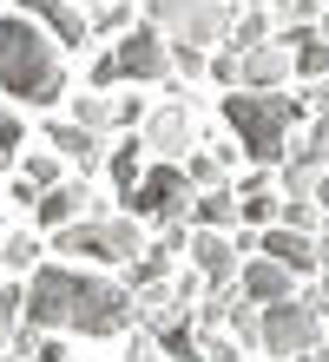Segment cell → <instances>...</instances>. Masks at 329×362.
<instances>
[{"label": "cell", "mask_w": 329, "mask_h": 362, "mask_svg": "<svg viewBox=\"0 0 329 362\" xmlns=\"http://www.w3.org/2000/svg\"><path fill=\"white\" fill-rule=\"evenodd\" d=\"M20 145H27V125H20L7 105H0V165H13V152H20Z\"/></svg>", "instance_id": "4dcf8cb0"}, {"label": "cell", "mask_w": 329, "mask_h": 362, "mask_svg": "<svg viewBox=\"0 0 329 362\" xmlns=\"http://www.w3.org/2000/svg\"><path fill=\"white\" fill-rule=\"evenodd\" d=\"M237 224H250V230L283 224V198H277L270 185H263V191H237Z\"/></svg>", "instance_id": "44dd1931"}, {"label": "cell", "mask_w": 329, "mask_h": 362, "mask_svg": "<svg viewBox=\"0 0 329 362\" xmlns=\"http://www.w3.org/2000/svg\"><path fill=\"white\" fill-rule=\"evenodd\" d=\"M191 178H185V165H171V158H158V165H145V178L125 191V218H158L165 230H185L191 224Z\"/></svg>", "instance_id": "8992f818"}, {"label": "cell", "mask_w": 329, "mask_h": 362, "mask_svg": "<svg viewBox=\"0 0 329 362\" xmlns=\"http://www.w3.org/2000/svg\"><path fill=\"white\" fill-rule=\"evenodd\" d=\"M0 93L13 105H59L66 99V59L47 27H33L27 13H0Z\"/></svg>", "instance_id": "7a4b0ae2"}, {"label": "cell", "mask_w": 329, "mask_h": 362, "mask_svg": "<svg viewBox=\"0 0 329 362\" xmlns=\"http://www.w3.org/2000/svg\"><path fill=\"white\" fill-rule=\"evenodd\" d=\"M211 79L237 93V53H231V47H217V53H211Z\"/></svg>", "instance_id": "e575fe53"}, {"label": "cell", "mask_w": 329, "mask_h": 362, "mask_svg": "<svg viewBox=\"0 0 329 362\" xmlns=\"http://www.w3.org/2000/svg\"><path fill=\"white\" fill-rule=\"evenodd\" d=\"M145 152H158V158H171V165H185L191 152H197V125H191V105H158V112L145 119Z\"/></svg>", "instance_id": "30bf717a"}, {"label": "cell", "mask_w": 329, "mask_h": 362, "mask_svg": "<svg viewBox=\"0 0 329 362\" xmlns=\"http://www.w3.org/2000/svg\"><path fill=\"white\" fill-rule=\"evenodd\" d=\"M224 336H231L237 349H263V310L250 303L244 290H237V296H231V310H224Z\"/></svg>", "instance_id": "d6986e66"}, {"label": "cell", "mask_w": 329, "mask_h": 362, "mask_svg": "<svg viewBox=\"0 0 329 362\" xmlns=\"http://www.w3.org/2000/svg\"><path fill=\"white\" fill-rule=\"evenodd\" d=\"M316 296L329 303V257H323V270H316Z\"/></svg>", "instance_id": "ab89813d"}, {"label": "cell", "mask_w": 329, "mask_h": 362, "mask_svg": "<svg viewBox=\"0 0 329 362\" xmlns=\"http://www.w3.org/2000/svg\"><path fill=\"white\" fill-rule=\"evenodd\" d=\"M105 172H112L119 198H125V191L145 178V139H125V145H112V152H105Z\"/></svg>", "instance_id": "7402d4cb"}, {"label": "cell", "mask_w": 329, "mask_h": 362, "mask_svg": "<svg viewBox=\"0 0 329 362\" xmlns=\"http://www.w3.org/2000/svg\"><path fill=\"white\" fill-rule=\"evenodd\" d=\"M204 362H244V349H237L231 336H217V329H211V336H204Z\"/></svg>", "instance_id": "d590c367"}, {"label": "cell", "mask_w": 329, "mask_h": 362, "mask_svg": "<svg viewBox=\"0 0 329 362\" xmlns=\"http://www.w3.org/2000/svg\"><path fill=\"white\" fill-rule=\"evenodd\" d=\"M217 112H224V125L237 132V152H244L257 172H270V165L290 158L296 145V125H303V105L283 99V93H224L217 99Z\"/></svg>", "instance_id": "3957f363"}, {"label": "cell", "mask_w": 329, "mask_h": 362, "mask_svg": "<svg viewBox=\"0 0 329 362\" xmlns=\"http://www.w3.org/2000/svg\"><path fill=\"white\" fill-rule=\"evenodd\" d=\"M151 343H158V356H171V362H204V336H197V316H178V323H165Z\"/></svg>", "instance_id": "ffe728a7"}, {"label": "cell", "mask_w": 329, "mask_h": 362, "mask_svg": "<svg viewBox=\"0 0 329 362\" xmlns=\"http://www.w3.org/2000/svg\"><path fill=\"white\" fill-rule=\"evenodd\" d=\"M13 13H27L33 27H47L66 53H86V33H93V20H86L73 0H13Z\"/></svg>", "instance_id": "7c38bea8"}, {"label": "cell", "mask_w": 329, "mask_h": 362, "mask_svg": "<svg viewBox=\"0 0 329 362\" xmlns=\"http://www.w3.org/2000/svg\"><path fill=\"white\" fill-rule=\"evenodd\" d=\"M237 224V191L217 185V191H197L191 198V230H231Z\"/></svg>", "instance_id": "e0dca14e"}, {"label": "cell", "mask_w": 329, "mask_h": 362, "mask_svg": "<svg viewBox=\"0 0 329 362\" xmlns=\"http://www.w3.org/2000/svg\"><path fill=\"white\" fill-rule=\"evenodd\" d=\"M0 362H20V356H0Z\"/></svg>", "instance_id": "7bdbcfd3"}, {"label": "cell", "mask_w": 329, "mask_h": 362, "mask_svg": "<svg viewBox=\"0 0 329 362\" xmlns=\"http://www.w3.org/2000/svg\"><path fill=\"white\" fill-rule=\"evenodd\" d=\"M237 290H244L257 310H270V303H290V296H296V276L283 264H270V257H250L244 270H237Z\"/></svg>", "instance_id": "9a60e30c"}, {"label": "cell", "mask_w": 329, "mask_h": 362, "mask_svg": "<svg viewBox=\"0 0 329 362\" xmlns=\"http://www.w3.org/2000/svg\"><path fill=\"white\" fill-rule=\"evenodd\" d=\"M151 27H158L171 47H211V40L231 33V7L224 0H145Z\"/></svg>", "instance_id": "52a82bcc"}, {"label": "cell", "mask_w": 329, "mask_h": 362, "mask_svg": "<svg viewBox=\"0 0 329 362\" xmlns=\"http://www.w3.org/2000/svg\"><path fill=\"white\" fill-rule=\"evenodd\" d=\"M290 73H296V53L283 47V40H263V47H250L244 59H237V86L244 93H277Z\"/></svg>", "instance_id": "4fadbf2b"}, {"label": "cell", "mask_w": 329, "mask_h": 362, "mask_svg": "<svg viewBox=\"0 0 329 362\" xmlns=\"http://www.w3.org/2000/svg\"><path fill=\"white\" fill-rule=\"evenodd\" d=\"M257 257H270V264H283L290 276H316L323 270V238H310V230H290V224H270L263 230V244H257Z\"/></svg>", "instance_id": "8fae6325"}, {"label": "cell", "mask_w": 329, "mask_h": 362, "mask_svg": "<svg viewBox=\"0 0 329 362\" xmlns=\"http://www.w3.org/2000/svg\"><path fill=\"white\" fill-rule=\"evenodd\" d=\"M204 73H211L204 47H171V79H204Z\"/></svg>", "instance_id": "f546056e"}, {"label": "cell", "mask_w": 329, "mask_h": 362, "mask_svg": "<svg viewBox=\"0 0 329 362\" xmlns=\"http://www.w3.org/2000/svg\"><path fill=\"white\" fill-rule=\"evenodd\" d=\"M73 7H93V0H73Z\"/></svg>", "instance_id": "b9f144b4"}, {"label": "cell", "mask_w": 329, "mask_h": 362, "mask_svg": "<svg viewBox=\"0 0 329 362\" xmlns=\"http://www.w3.org/2000/svg\"><path fill=\"white\" fill-rule=\"evenodd\" d=\"M283 224H290V230H310V238H323V204H316V198H283Z\"/></svg>", "instance_id": "83f0119b"}, {"label": "cell", "mask_w": 329, "mask_h": 362, "mask_svg": "<svg viewBox=\"0 0 329 362\" xmlns=\"http://www.w3.org/2000/svg\"><path fill=\"white\" fill-rule=\"evenodd\" d=\"M139 20H132V0H112V7H99L93 13V33H105V40H125Z\"/></svg>", "instance_id": "f1b7e54d"}, {"label": "cell", "mask_w": 329, "mask_h": 362, "mask_svg": "<svg viewBox=\"0 0 329 362\" xmlns=\"http://www.w3.org/2000/svg\"><path fill=\"white\" fill-rule=\"evenodd\" d=\"M73 125H86V132H105L112 125V93H73Z\"/></svg>", "instance_id": "cb8c5ba5"}, {"label": "cell", "mask_w": 329, "mask_h": 362, "mask_svg": "<svg viewBox=\"0 0 329 362\" xmlns=\"http://www.w3.org/2000/svg\"><path fill=\"white\" fill-rule=\"evenodd\" d=\"M323 7H329V0H277V13L290 20V27H310V20H323Z\"/></svg>", "instance_id": "1f68e13d"}, {"label": "cell", "mask_w": 329, "mask_h": 362, "mask_svg": "<svg viewBox=\"0 0 329 362\" xmlns=\"http://www.w3.org/2000/svg\"><path fill=\"white\" fill-rule=\"evenodd\" d=\"M323 296L316 290H296L290 303H270L263 310V356L270 362H310L323 356Z\"/></svg>", "instance_id": "277c9868"}, {"label": "cell", "mask_w": 329, "mask_h": 362, "mask_svg": "<svg viewBox=\"0 0 329 362\" xmlns=\"http://www.w3.org/2000/svg\"><path fill=\"white\" fill-rule=\"evenodd\" d=\"M112 125H125V132H132V125H145V99H139V93L112 99Z\"/></svg>", "instance_id": "d6a6232c"}, {"label": "cell", "mask_w": 329, "mask_h": 362, "mask_svg": "<svg viewBox=\"0 0 329 362\" xmlns=\"http://www.w3.org/2000/svg\"><path fill=\"white\" fill-rule=\"evenodd\" d=\"M283 47L296 53V73L303 79H329V40L316 27H290V33H283Z\"/></svg>", "instance_id": "ac0fdd59"}, {"label": "cell", "mask_w": 329, "mask_h": 362, "mask_svg": "<svg viewBox=\"0 0 329 362\" xmlns=\"http://www.w3.org/2000/svg\"><path fill=\"white\" fill-rule=\"evenodd\" d=\"M310 112H316V119H329V79H316V93H310Z\"/></svg>", "instance_id": "f35d334b"}, {"label": "cell", "mask_w": 329, "mask_h": 362, "mask_svg": "<svg viewBox=\"0 0 329 362\" xmlns=\"http://www.w3.org/2000/svg\"><path fill=\"white\" fill-rule=\"evenodd\" d=\"M310 362H316V356H310Z\"/></svg>", "instance_id": "ee69618b"}, {"label": "cell", "mask_w": 329, "mask_h": 362, "mask_svg": "<svg viewBox=\"0 0 329 362\" xmlns=\"http://www.w3.org/2000/svg\"><path fill=\"white\" fill-rule=\"evenodd\" d=\"M0 257H7L13 270H40V264H47V244L20 224V230H7V238H0Z\"/></svg>", "instance_id": "603a6c76"}, {"label": "cell", "mask_w": 329, "mask_h": 362, "mask_svg": "<svg viewBox=\"0 0 329 362\" xmlns=\"http://www.w3.org/2000/svg\"><path fill=\"white\" fill-rule=\"evenodd\" d=\"M303 145H310V152H323V158H329V119H316L310 132H303Z\"/></svg>", "instance_id": "74e56055"}, {"label": "cell", "mask_w": 329, "mask_h": 362, "mask_svg": "<svg viewBox=\"0 0 329 362\" xmlns=\"http://www.w3.org/2000/svg\"><path fill=\"white\" fill-rule=\"evenodd\" d=\"M112 59H119V79H132V86H165L171 79V40L158 27H132L112 47Z\"/></svg>", "instance_id": "ba28073f"}, {"label": "cell", "mask_w": 329, "mask_h": 362, "mask_svg": "<svg viewBox=\"0 0 329 362\" xmlns=\"http://www.w3.org/2000/svg\"><path fill=\"white\" fill-rule=\"evenodd\" d=\"M316 204H323V218H329V172H323V185H316Z\"/></svg>", "instance_id": "60d3db41"}, {"label": "cell", "mask_w": 329, "mask_h": 362, "mask_svg": "<svg viewBox=\"0 0 329 362\" xmlns=\"http://www.w3.org/2000/svg\"><path fill=\"white\" fill-rule=\"evenodd\" d=\"M132 290L112 284L99 270H79V264H40L33 284H27V329L33 336H59V329H79V336H119L132 329Z\"/></svg>", "instance_id": "6da1fadb"}, {"label": "cell", "mask_w": 329, "mask_h": 362, "mask_svg": "<svg viewBox=\"0 0 329 362\" xmlns=\"http://www.w3.org/2000/svg\"><path fill=\"white\" fill-rule=\"evenodd\" d=\"M47 145H53L59 158H73V165H79V178L93 172V165H105V145H99V132H86V125H73V119L47 125Z\"/></svg>", "instance_id": "2e32d148"}, {"label": "cell", "mask_w": 329, "mask_h": 362, "mask_svg": "<svg viewBox=\"0 0 329 362\" xmlns=\"http://www.w3.org/2000/svg\"><path fill=\"white\" fill-rule=\"evenodd\" d=\"M53 250H66V257H79V264H132L145 250V230H139V218H79V224H66L59 238H53Z\"/></svg>", "instance_id": "5b68a950"}, {"label": "cell", "mask_w": 329, "mask_h": 362, "mask_svg": "<svg viewBox=\"0 0 329 362\" xmlns=\"http://www.w3.org/2000/svg\"><path fill=\"white\" fill-rule=\"evenodd\" d=\"M86 86H93V93L119 86V59H112V53H99V59H93V73H86Z\"/></svg>", "instance_id": "836d02e7"}, {"label": "cell", "mask_w": 329, "mask_h": 362, "mask_svg": "<svg viewBox=\"0 0 329 362\" xmlns=\"http://www.w3.org/2000/svg\"><path fill=\"white\" fill-rule=\"evenodd\" d=\"M86 211H93V191H86V178H66V185H53V191H40V204H33V218H40V230H59L66 224H79Z\"/></svg>", "instance_id": "5bb4252c"}, {"label": "cell", "mask_w": 329, "mask_h": 362, "mask_svg": "<svg viewBox=\"0 0 329 362\" xmlns=\"http://www.w3.org/2000/svg\"><path fill=\"white\" fill-rule=\"evenodd\" d=\"M263 40H270V13H244V20L231 27V40H224V47H231L237 59H244L250 47H263Z\"/></svg>", "instance_id": "484cf974"}, {"label": "cell", "mask_w": 329, "mask_h": 362, "mask_svg": "<svg viewBox=\"0 0 329 362\" xmlns=\"http://www.w3.org/2000/svg\"><path fill=\"white\" fill-rule=\"evenodd\" d=\"M191 270L204 276V296L211 290H237V270H244L250 257L237 250V238H224V230H191Z\"/></svg>", "instance_id": "9c48e42d"}, {"label": "cell", "mask_w": 329, "mask_h": 362, "mask_svg": "<svg viewBox=\"0 0 329 362\" xmlns=\"http://www.w3.org/2000/svg\"><path fill=\"white\" fill-rule=\"evenodd\" d=\"M27 362H73V356H66V343H59V336H40V349H33Z\"/></svg>", "instance_id": "8d00e7d4"}, {"label": "cell", "mask_w": 329, "mask_h": 362, "mask_svg": "<svg viewBox=\"0 0 329 362\" xmlns=\"http://www.w3.org/2000/svg\"><path fill=\"white\" fill-rule=\"evenodd\" d=\"M185 178H191V191H217V185H224V158H217V152H191Z\"/></svg>", "instance_id": "4316f807"}, {"label": "cell", "mask_w": 329, "mask_h": 362, "mask_svg": "<svg viewBox=\"0 0 329 362\" xmlns=\"http://www.w3.org/2000/svg\"><path fill=\"white\" fill-rule=\"evenodd\" d=\"M20 185H33V191L66 185V178H59V152H27V165H20Z\"/></svg>", "instance_id": "d4e9b609"}]
</instances>
